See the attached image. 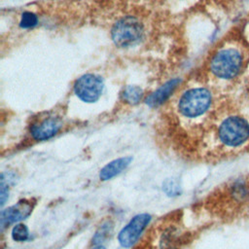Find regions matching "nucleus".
Returning a JSON list of instances; mask_svg holds the SVG:
<instances>
[{
	"instance_id": "obj_16",
	"label": "nucleus",
	"mask_w": 249,
	"mask_h": 249,
	"mask_svg": "<svg viewBox=\"0 0 249 249\" xmlns=\"http://www.w3.org/2000/svg\"><path fill=\"white\" fill-rule=\"evenodd\" d=\"M37 21H38V18L34 14L26 12V13H23L21 16L20 26L23 28H29L36 25Z\"/></svg>"
},
{
	"instance_id": "obj_14",
	"label": "nucleus",
	"mask_w": 249,
	"mask_h": 249,
	"mask_svg": "<svg viewBox=\"0 0 249 249\" xmlns=\"http://www.w3.org/2000/svg\"><path fill=\"white\" fill-rule=\"evenodd\" d=\"M29 236V231L24 224H17L12 231V237L15 241H25Z\"/></svg>"
},
{
	"instance_id": "obj_6",
	"label": "nucleus",
	"mask_w": 249,
	"mask_h": 249,
	"mask_svg": "<svg viewBox=\"0 0 249 249\" xmlns=\"http://www.w3.org/2000/svg\"><path fill=\"white\" fill-rule=\"evenodd\" d=\"M74 91L81 100L94 102L103 91V81L100 77L93 74H86L76 81Z\"/></svg>"
},
{
	"instance_id": "obj_8",
	"label": "nucleus",
	"mask_w": 249,
	"mask_h": 249,
	"mask_svg": "<svg viewBox=\"0 0 249 249\" xmlns=\"http://www.w3.org/2000/svg\"><path fill=\"white\" fill-rule=\"evenodd\" d=\"M35 206L33 199H21L16 204L1 212V226L4 228L13 223L19 222L28 217Z\"/></svg>"
},
{
	"instance_id": "obj_18",
	"label": "nucleus",
	"mask_w": 249,
	"mask_h": 249,
	"mask_svg": "<svg viewBox=\"0 0 249 249\" xmlns=\"http://www.w3.org/2000/svg\"><path fill=\"white\" fill-rule=\"evenodd\" d=\"M92 249H106V248H105L103 245L99 244V245H95V247L92 248Z\"/></svg>"
},
{
	"instance_id": "obj_1",
	"label": "nucleus",
	"mask_w": 249,
	"mask_h": 249,
	"mask_svg": "<svg viewBox=\"0 0 249 249\" xmlns=\"http://www.w3.org/2000/svg\"><path fill=\"white\" fill-rule=\"evenodd\" d=\"M185 241L182 217L175 212L155 224L135 249H180Z\"/></svg>"
},
{
	"instance_id": "obj_2",
	"label": "nucleus",
	"mask_w": 249,
	"mask_h": 249,
	"mask_svg": "<svg viewBox=\"0 0 249 249\" xmlns=\"http://www.w3.org/2000/svg\"><path fill=\"white\" fill-rule=\"evenodd\" d=\"M212 103L211 92L205 88H194L185 91L178 101V112L186 119H196L204 115Z\"/></svg>"
},
{
	"instance_id": "obj_11",
	"label": "nucleus",
	"mask_w": 249,
	"mask_h": 249,
	"mask_svg": "<svg viewBox=\"0 0 249 249\" xmlns=\"http://www.w3.org/2000/svg\"><path fill=\"white\" fill-rule=\"evenodd\" d=\"M131 160V157H123L110 161L101 169L99 174L100 179L106 181L115 177L116 175L120 174L123 170H124L130 164Z\"/></svg>"
},
{
	"instance_id": "obj_12",
	"label": "nucleus",
	"mask_w": 249,
	"mask_h": 249,
	"mask_svg": "<svg viewBox=\"0 0 249 249\" xmlns=\"http://www.w3.org/2000/svg\"><path fill=\"white\" fill-rule=\"evenodd\" d=\"M143 95V91L139 87L136 86H128L124 89L123 97L124 101L128 104H136L140 101Z\"/></svg>"
},
{
	"instance_id": "obj_4",
	"label": "nucleus",
	"mask_w": 249,
	"mask_h": 249,
	"mask_svg": "<svg viewBox=\"0 0 249 249\" xmlns=\"http://www.w3.org/2000/svg\"><path fill=\"white\" fill-rule=\"evenodd\" d=\"M218 138L227 147H237L249 138V124L240 116H230L218 127Z\"/></svg>"
},
{
	"instance_id": "obj_10",
	"label": "nucleus",
	"mask_w": 249,
	"mask_h": 249,
	"mask_svg": "<svg viewBox=\"0 0 249 249\" xmlns=\"http://www.w3.org/2000/svg\"><path fill=\"white\" fill-rule=\"evenodd\" d=\"M180 83L179 79H173L168 82H166L163 86L159 88L155 92H153L146 100V103L150 107H157L160 105L162 102H164L168 96L171 94V92L174 90V89L177 87V85Z\"/></svg>"
},
{
	"instance_id": "obj_17",
	"label": "nucleus",
	"mask_w": 249,
	"mask_h": 249,
	"mask_svg": "<svg viewBox=\"0 0 249 249\" xmlns=\"http://www.w3.org/2000/svg\"><path fill=\"white\" fill-rule=\"evenodd\" d=\"M8 194H9V190H8V185L4 182L3 179H1V193H0V196H1V205H4L7 197H8Z\"/></svg>"
},
{
	"instance_id": "obj_5",
	"label": "nucleus",
	"mask_w": 249,
	"mask_h": 249,
	"mask_svg": "<svg viewBox=\"0 0 249 249\" xmlns=\"http://www.w3.org/2000/svg\"><path fill=\"white\" fill-rule=\"evenodd\" d=\"M143 34L142 23L131 16L118 20L111 31L112 40L120 48H128L138 44L143 38Z\"/></svg>"
},
{
	"instance_id": "obj_15",
	"label": "nucleus",
	"mask_w": 249,
	"mask_h": 249,
	"mask_svg": "<svg viewBox=\"0 0 249 249\" xmlns=\"http://www.w3.org/2000/svg\"><path fill=\"white\" fill-rule=\"evenodd\" d=\"M111 229H112V226L110 224H107V225H104L102 226L94 234L93 236V243L95 245H99L108 235L109 233L111 232Z\"/></svg>"
},
{
	"instance_id": "obj_13",
	"label": "nucleus",
	"mask_w": 249,
	"mask_h": 249,
	"mask_svg": "<svg viewBox=\"0 0 249 249\" xmlns=\"http://www.w3.org/2000/svg\"><path fill=\"white\" fill-rule=\"evenodd\" d=\"M162 190L168 196H179V194L181 193V188L179 186V183L173 178L166 179L163 182Z\"/></svg>"
},
{
	"instance_id": "obj_7",
	"label": "nucleus",
	"mask_w": 249,
	"mask_h": 249,
	"mask_svg": "<svg viewBox=\"0 0 249 249\" xmlns=\"http://www.w3.org/2000/svg\"><path fill=\"white\" fill-rule=\"evenodd\" d=\"M151 221V216L147 213H142L134 216L126 226L119 232L118 240L124 248H129L134 245L146 227Z\"/></svg>"
},
{
	"instance_id": "obj_9",
	"label": "nucleus",
	"mask_w": 249,
	"mask_h": 249,
	"mask_svg": "<svg viewBox=\"0 0 249 249\" xmlns=\"http://www.w3.org/2000/svg\"><path fill=\"white\" fill-rule=\"evenodd\" d=\"M61 126V121L57 117H46L34 123L30 127L31 136L37 141L52 138Z\"/></svg>"
},
{
	"instance_id": "obj_3",
	"label": "nucleus",
	"mask_w": 249,
	"mask_h": 249,
	"mask_svg": "<svg viewBox=\"0 0 249 249\" xmlns=\"http://www.w3.org/2000/svg\"><path fill=\"white\" fill-rule=\"evenodd\" d=\"M243 65V55L236 48H224L211 59L210 70L218 78L230 80L236 77Z\"/></svg>"
}]
</instances>
